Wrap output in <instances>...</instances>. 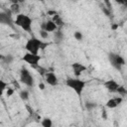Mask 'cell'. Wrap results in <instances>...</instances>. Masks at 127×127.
I'll return each instance as SVG.
<instances>
[{
  "label": "cell",
  "instance_id": "obj_14",
  "mask_svg": "<svg viewBox=\"0 0 127 127\" xmlns=\"http://www.w3.org/2000/svg\"><path fill=\"white\" fill-rule=\"evenodd\" d=\"M51 20H52V21H53V22L56 24V26H57L59 29H61V28H62V27L64 25V20L62 19V17H61V16H60L58 13H57L56 15H54V16H53V18H52Z\"/></svg>",
  "mask_w": 127,
  "mask_h": 127
},
{
  "label": "cell",
  "instance_id": "obj_24",
  "mask_svg": "<svg viewBox=\"0 0 127 127\" xmlns=\"http://www.w3.org/2000/svg\"><path fill=\"white\" fill-rule=\"evenodd\" d=\"M101 10H102V12H103L106 16H110V10H109V9H107V8L104 7V6H101Z\"/></svg>",
  "mask_w": 127,
  "mask_h": 127
},
{
  "label": "cell",
  "instance_id": "obj_17",
  "mask_svg": "<svg viewBox=\"0 0 127 127\" xmlns=\"http://www.w3.org/2000/svg\"><path fill=\"white\" fill-rule=\"evenodd\" d=\"M29 95H30V93H29V91L26 90V89L21 90L20 93H19V96H20V98H21L23 101H27V100L29 99Z\"/></svg>",
  "mask_w": 127,
  "mask_h": 127
},
{
  "label": "cell",
  "instance_id": "obj_20",
  "mask_svg": "<svg viewBox=\"0 0 127 127\" xmlns=\"http://www.w3.org/2000/svg\"><path fill=\"white\" fill-rule=\"evenodd\" d=\"M13 60H14V58H13L12 55H6V56L4 57V59H3V62H4L5 64H10L13 62Z\"/></svg>",
  "mask_w": 127,
  "mask_h": 127
},
{
  "label": "cell",
  "instance_id": "obj_28",
  "mask_svg": "<svg viewBox=\"0 0 127 127\" xmlns=\"http://www.w3.org/2000/svg\"><path fill=\"white\" fill-rule=\"evenodd\" d=\"M48 14H49V15L54 16V15H56V14H57V12H56V11H52V10H50V11H48Z\"/></svg>",
  "mask_w": 127,
  "mask_h": 127
},
{
  "label": "cell",
  "instance_id": "obj_22",
  "mask_svg": "<svg viewBox=\"0 0 127 127\" xmlns=\"http://www.w3.org/2000/svg\"><path fill=\"white\" fill-rule=\"evenodd\" d=\"M85 107H86L87 110H91V109H93L94 107H96V104L93 103V102H86V103H85Z\"/></svg>",
  "mask_w": 127,
  "mask_h": 127
},
{
  "label": "cell",
  "instance_id": "obj_6",
  "mask_svg": "<svg viewBox=\"0 0 127 127\" xmlns=\"http://www.w3.org/2000/svg\"><path fill=\"white\" fill-rule=\"evenodd\" d=\"M41 59H42L41 56L33 55V54H30V53H26L22 58V60L25 63H27L28 64H30L32 67H35V68H37L39 66V62L41 61Z\"/></svg>",
  "mask_w": 127,
  "mask_h": 127
},
{
  "label": "cell",
  "instance_id": "obj_7",
  "mask_svg": "<svg viewBox=\"0 0 127 127\" xmlns=\"http://www.w3.org/2000/svg\"><path fill=\"white\" fill-rule=\"evenodd\" d=\"M11 15H12V14H11L10 10H9V11H7V10L0 11V24L8 25V26H10V27H13L14 21H13Z\"/></svg>",
  "mask_w": 127,
  "mask_h": 127
},
{
  "label": "cell",
  "instance_id": "obj_25",
  "mask_svg": "<svg viewBox=\"0 0 127 127\" xmlns=\"http://www.w3.org/2000/svg\"><path fill=\"white\" fill-rule=\"evenodd\" d=\"M13 93H14V89H13V88H10V87H8V88H7V91H6V94H7V96H11Z\"/></svg>",
  "mask_w": 127,
  "mask_h": 127
},
{
  "label": "cell",
  "instance_id": "obj_13",
  "mask_svg": "<svg viewBox=\"0 0 127 127\" xmlns=\"http://www.w3.org/2000/svg\"><path fill=\"white\" fill-rule=\"evenodd\" d=\"M20 5H19V1H17V0H14V1H12V4H11V6H10V12H11V14H15L16 16L18 15V14H20Z\"/></svg>",
  "mask_w": 127,
  "mask_h": 127
},
{
  "label": "cell",
  "instance_id": "obj_16",
  "mask_svg": "<svg viewBox=\"0 0 127 127\" xmlns=\"http://www.w3.org/2000/svg\"><path fill=\"white\" fill-rule=\"evenodd\" d=\"M54 38H55V40H57L58 42H61V41L64 39V34H63V32L61 31V29H59V30H57V31L54 32Z\"/></svg>",
  "mask_w": 127,
  "mask_h": 127
},
{
  "label": "cell",
  "instance_id": "obj_12",
  "mask_svg": "<svg viewBox=\"0 0 127 127\" xmlns=\"http://www.w3.org/2000/svg\"><path fill=\"white\" fill-rule=\"evenodd\" d=\"M123 101V98L121 96L119 97H114V98H110L107 100L106 102V107L110 108V109H113V108H116L118 105H120Z\"/></svg>",
  "mask_w": 127,
  "mask_h": 127
},
{
  "label": "cell",
  "instance_id": "obj_30",
  "mask_svg": "<svg viewBox=\"0 0 127 127\" xmlns=\"http://www.w3.org/2000/svg\"><path fill=\"white\" fill-rule=\"evenodd\" d=\"M4 57H5L4 55H0V60H1V61H3V59H4Z\"/></svg>",
  "mask_w": 127,
  "mask_h": 127
},
{
  "label": "cell",
  "instance_id": "obj_18",
  "mask_svg": "<svg viewBox=\"0 0 127 127\" xmlns=\"http://www.w3.org/2000/svg\"><path fill=\"white\" fill-rule=\"evenodd\" d=\"M7 88H8V83H7L5 80L0 79V96L3 95L4 91H5Z\"/></svg>",
  "mask_w": 127,
  "mask_h": 127
},
{
  "label": "cell",
  "instance_id": "obj_26",
  "mask_svg": "<svg viewBox=\"0 0 127 127\" xmlns=\"http://www.w3.org/2000/svg\"><path fill=\"white\" fill-rule=\"evenodd\" d=\"M38 86H39V88H40L41 90H44V89H45V87H46V86H45V84H44L43 82H40Z\"/></svg>",
  "mask_w": 127,
  "mask_h": 127
},
{
  "label": "cell",
  "instance_id": "obj_27",
  "mask_svg": "<svg viewBox=\"0 0 127 127\" xmlns=\"http://www.w3.org/2000/svg\"><path fill=\"white\" fill-rule=\"evenodd\" d=\"M117 28H119V24H113V25H111V29L112 30H116Z\"/></svg>",
  "mask_w": 127,
  "mask_h": 127
},
{
  "label": "cell",
  "instance_id": "obj_1",
  "mask_svg": "<svg viewBox=\"0 0 127 127\" xmlns=\"http://www.w3.org/2000/svg\"><path fill=\"white\" fill-rule=\"evenodd\" d=\"M50 44L47 42H43L42 40L36 38V37H32L30 38L26 44H25V49L28 53L33 54V55H39L40 51H44Z\"/></svg>",
  "mask_w": 127,
  "mask_h": 127
},
{
  "label": "cell",
  "instance_id": "obj_3",
  "mask_svg": "<svg viewBox=\"0 0 127 127\" xmlns=\"http://www.w3.org/2000/svg\"><path fill=\"white\" fill-rule=\"evenodd\" d=\"M65 84L68 87H70L78 96H80L82 91H83V89H84V87H85L86 82L84 80L80 79L79 77H74V78L69 77V78H67L65 80Z\"/></svg>",
  "mask_w": 127,
  "mask_h": 127
},
{
  "label": "cell",
  "instance_id": "obj_5",
  "mask_svg": "<svg viewBox=\"0 0 127 127\" xmlns=\"http://www.w3.org/2000/svg\"><path fill=\"white\" fill-rule=\"evenodd\" d=\"M20 81L23 84H25V85H27L29 87H33L34 84H35L34 78H33L32 74H31V72L25 67H23L21 69V71H20Z\"/></svg>",
  "mask_w": 127,
  "mask_h": 127
},
{
  "label": "cell",
  "instance_id": "obj_2",
  "mask_svg": "<svg viewBox=\"0 0 127 127\" xmlns=\"http://www.w3.org/2000/svg\"><path fill=\"white\" fill-rule=\"evenodd\" d=\"M14 24L18 27H20L22 30H24L25 32L31 33L32 31V24H33V20L30 16L26 15V14H18L16 16V19L14 20Z\"/></svg>",
  "mask_w": 127,
  "mask_h": 127
},
{
  "label": "cell",
  "instance_id": "obj_15",
  "mask_svg": "<svg viewBox=\"0 0 127 127\" xmlns=\"http://www.w3.org/2000/svg\"><path fill=\"white\" fill-rule=\"evenodd\" d=\"M42 127H53V120L49 117H45L41 121Z\"/></svg>",
  "mask_w": 127,
  "mask_h": 127
},
{
  "label": "cell",
  "instance_id": "obj_23",
  "mask_svg": "<svg viewBox=\"0 0 127 127\" xmlns=\"http://www.w3.org/2000/svg\"><path fill=\"white\" fill-rule=\"evenodd\" d=\"M40 36H41L42 39H48L49 33H47V32L44 31V30H40Z\"/></svg>",
  "mask_w": 127,
  "mask_h": 127
},
{
  "label": "cell",
  "instance_id": "obj_19",
  "mask_svg": "<svg viewBox=\"0 0 127 127\" xmlns=\"http://www.w3.org/2000/svg\"><path fill=\"white\" fill-rule=\"evenodd\" d=\"M116 92L119 93V95L124 96V95H126L127 90H126V87H125L124 85H119V87L117 88V91H116Z\"/></svg>",
  "mask_w": 127,
  "mask_h": 127
},
{
  "label": "cell",
  "instance_id": "obj_11",
  "mask_svg": "<svg viewBox=\"0 0 127 127\" xmlns=\"http://www.w3.org/2000/svg\"><path fill=\"white\" fill-rule=\"evenodd\" d=\"M41 30L46 31L47 33H49V32H55V31L58 30V27L56 26V24H55L52 20H48L47 22L42 23V25H41Z\"/></svg>",
  "mask_w": 127,
  "mask_h": 127
},
{
  "label": "cell",
  "instance_id": "obj_8",
  "mask_svg": "<svg viewBox=\"0 0 127 127\" xmlns=\"http://www.w3.org/2000/svg\"><path fill=\"white\" fill-rule=\"evenodd\" d=\"M71 68H72V71H73V74L75 75V77H79L82 74V72L87 69L86 65H84L81 63H77V62L71 64Z\"/></svg>",
  "mask_w": 127,
  "mask_h": 127
},
{
  "label": "cell",
  "instance_id": "obj_10",
  "mask_svg": "<svg viewBox=\"0 0 127 127\" xmlns=\"http://www.w3.org/2000/svg\"><path fill=\"white\" fill-rule=\"evenodd\" d=\"M104 87L107 89V91L111 92V93H115L117 91V88L119 87V84L117 81H115L114 79H108L103 83Z\"/></svg>",
  "mask_w": 127,
  "mask_h": 127
},
{
  "label": "cell",
  "instance_id": "obj_9",
  "mask_svg": "<svg viewBox=\"0 0 127 127\" xmlns=\"http://www.w3.org/2000/svg\"><path fill=\"white\" fill-rule=\"evenodd\" d=\"M45 77H46V82L52 86H56L59 84V78L58 76L53 72V71H48L45 73Z\"/></svg>",
  "mask_w": 127,
  "mask_h": 127
},
{
  "label": "cell",
  "instance_id": "obj_21",
  "mask_svg": "<svg viewBox=\"0 0 127 127\" xmlns=\"http://www.w3.org/2000/svg\"><path fill=\"white\" fill-rule=\"evenodd\" d=\"M73 37H74V39H75L76 41H82V39H83L82 33L79 32V31H75L74 34H73Z\"/></svg>",
  "mask_w": 127,
  "mask_h": 127
},
{
  "label": "cell",
  "instance_id": "obj_4",
  "mask_svg": "<svg viewBox=\"0 0 127 127\" xmlns=\"http://www.w3.org/2000/svg\"><path fill=\"white\" fill-rule=\"evenodd\" d=\"M108 60L111 64V65L113 67H115L116 69H121L122 66L125 64V59L120 56L119 54H115V53H110L108 56Z\"/></svg>",
  "mask_w": 127,
  "mask_h": 127
},
{
  "label": "cell",
  "instance_id": "obj_29",
  "mask_svg": "<svg viewBox=\"0 0 127 127\" xmlns=\"http://www.w3.org/2000/svg\"><path fill=\"white\" fill-rule=\"evenodd\" d=\"M102 118H103V119H106V118H107V116H106V111H105V110L102 111Z\"/></svg>",
  "mask_w": 127,
  "mask_h": 127
}]
</instances>
